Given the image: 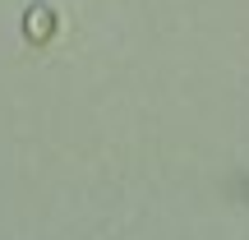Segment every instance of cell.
Segmentation results:
<instances>
[{"label":"cell","mask_w":249,"mask_h":240,"mask_svg":"<svg viewBox=\"0 0 249 240\" xmlns=\"http://www.w3.org/2000/svg\"><path fill=\"white\" fill-rule=\"evenodd\" d=\"M28 28H33V37H46V9H33V23Z\"/></svg>","instance_id":"1"}]
</instances>
